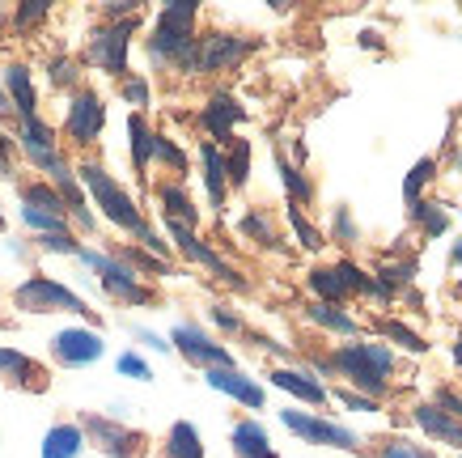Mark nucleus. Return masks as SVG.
<instances>
[{
  "instance_id": "4",
  "label": "nucleus",
  "mask_w": 462,
  "mask_h": 458,
  "mask_svg": "<svg viewBox=\"0 0 462 458\" xmlns=\"http://www.w3.org/2000/svg\"><path fill=\"white\" fill-rule=\"evenodd\" d=\"M14 310H22V314H77L89 327L102 322V314L85 302L81 293H72L69 285H60L56 276H42V272H30L14 289Z\"/></svg>"
},
{
  "instance_id": "27",
  "label": "nucleus",
  "mask_w": 462,
  "mask_h": 458,
  "mask_svg": "<svg viewBox=\"0 0 462 458\" xmlns=\"http://www.w3.org/2000/svg\"><path fill=\"white\" fill-rule=\"evenodd\" d=\"M81 450H85V437L77 429V420H56L51 429L42 433L39 458H81Z\"/></svg>"
},
{
  "instance_id": "23",
  "label": "nucleus",
  "mask_w": 462,
  "mask_h": 458,
  "mask_svg": "<svg viewBox=\"0 0 462 458\" xmlns=\"http://www.w3.org/2000/svg\"><path fill=\"white\" fill-rule=\"evenodd\" d=\"M272 387H281V390H289L293 399H301V403H310V407H327L331 403V395H327V387H322L314 374H306V369H289V365H281V369H272Z\"/></svg>"
},
{
  "instance_id": "8",
  "label": "nucleus",
  "mask_w": 462,
  "mask_h": 458,
  "mask_svg": "<svg viewBox=\"0 0 462 458\" xmlns=\"http://www.w3.org/2000/svg\"><path fill=\"white\" fill-rule=\"evenodd\" d=\"M144 17H119V22H106V26H98L94 34H89V42H85L81 51V64H89V69L106 72V77H115V81H124L127 77V47H132V34L141 30Z\"/></svg>"
},
{
  "instance_id": "26",
  "label": "nucleus",
  "mask_w": 462,
  "mask_h": 458,
  "mask_svg": "<svg viewBox=\"0 0 462 458\" xmlns=\"http://www.w3.org/2000/svg\"><path fill=\"white\" fill-rule=\"evenodd\" d=\"M199 170H204L208 204H212V209H225V200H229V179H225L221 145H212V140H204V145H199Z\"/></svg>"
},
{
  "instance_id": "18",
  "label": "nucleus",
  "mask_w": 462,
  "mask_h": 458,
  "mask_svg": "<svg viewBox=\"0 0 462 458\" xmlns=\"http://www.w3.org/2000/svg\"><path fill=\"white\" fill-rule=\"evenodd\" d=\"M246 119V107H242L234 94H212L208 102H204V111H199V124H204V132L212 136V145L221 140V149L234 140V127Z\"/></svg>"
},
{
  "instance_id": "36",
  "label": "nucleus",
  "mask_w": 462,
  "mask_h": 458,
  "mask_svg": "<svg viewBox=\"0 0 462 458\" xmlns=\"http://www.w3.org/2000/svg\"><path fill=\"white\" fill-rule=\"evenodd\" d=\"M47 81H51V89H81V60L56 56L47 64Z\"/></svg>"
},
{
  "instance_id": "55",
  "label": "nucleus",
  "mask_w": 462,
  "mask_h": 458,
  "mask_svg": "<svg viewBox=\"0 0 462 458\" xmlns=\"http://www.w3.org/2000/svg\"><path fill=\"white\" fill-rule=\"evenodd\" d=\"M454 365H458V378H462V335L454 340Z\"/></svg>"
},
{
  "instance_id": "37",
  "label": "nucleus",
  "mask_w": 462,
  "mask_h": 458,
  "mask_svg": "<svg viewBox=\"0 0 462 458\" xmlns=\"http://www.w3.org/2000/svg\"><path fill=\"white\" fill-rule=\"evenodd\" d=\"M407 217L420 225L424 238H441L449 229V217H446V209H441V204H424V200H420L416 209H407Z\"/></svg>"
},
{
  "instance_id": "40",
  "label": "nucleus",
  "mask_w": 462,
  "mask_h": 458,
  "mask_svg": "<svg viewBox=\"0 0 462 458\" xmlns=\"http://www.w3.org/2000/svg\"><path fill=\"white\" fill-rule=\"evenodd\" d=\"M153 162H162V166L174 170V174H187V166H191L187 153H182L170 136H162V132H153Z\"/></svg>"
},
{
  "instance_id": "9",
  "label": "nucleus",
  "mask_w": 462,
  "mask_h": 458,
  "mask_svg": "<svg viewBox=\"0 0 462 458\" xmlns=\"http://www.w3.org/2000/svg\"><path fill=\"white\" fill-rule=\"evenodd\" d=\"M17 200H22V221H26V229L34 238L72 234L69 209H64L60 192L47 179H22L17 182Z\"/></svg>"
},
{
  "instance_id": "53",
  "label": "nucleus",
  "mask_w": 462,
  "mask_h": 458,
  "mask_svg": "<svg viewBox=\"0 0 462 458\" xmlns=\"http://www.w3.org/2000/svg\"><path fill=\"white\" fill-rule=\"evenodd\" d=\"M449 264H454V267H462V238H458V242H454V247H449Z\"/></svg>"
},
{
  "instance_id": "3",
  "label": "nucleus",
  "mask_w": 462,
  "mask_h": 458,
  "mask_svg": "<svg viewBox=\"0 0 462 458\" xmlns=\"http://www.w3.org/2000/svg\"><path fill=\"white\" fill-rule=\"evenodd\" d=\"M196 22H199V5H191V0L162 5V14L153 22V39L144 42L157 69L191 72V64H196Z\"/></svg>"
},
{
  "instance_id": "19",
  "label": "nucleus",
  "mask_w": 462,
  "mask_h": 458,
  "mask_svg": "<svg viewBox=\"0 0 462 458\" xmlns=\"http://www.w3.org/2000/svg\"><path fill=\"white\" fill-rule=\"evenodd\" d=\"M47 182L60 192L64 209H69V221L77 225V229H85V234H94V229H98V221H94V209L85 204V187L77 182V170L64 162L60 170H51V174H47Z\"/></svg>"
},
{
  "instance_id": "1",
  "label": "nucleus",
  "mask_w": 462,
  "mask_h": 458,
  "mask_svg": "<svg viewBox=\"0 0 462 458\" xmlns=\"http://www.w3.org/2000/svg\"><path fill=\"white\" fill-rule=\"evenodd\" d=\"M77 182H81L85 192H89V200H94V209L106 217V221L115 225V229H124V234H132L136 242H141L144 250H153L157 259H170V242L162 234H157L153 225L144 221L141 204L132 200V195L119 187V179H115L106 166H98V162H81L77 166Z\"/></svg>"
},
{
  "instance_id": "28",
  "label": "nucleus",
  "mask_w": 462,
  "mask_h": 458,
  "mask_svg": "<svg viewBox=\"0 0 462 458\" xmlns=\"http://www.w3.org/2000/svg\"><path fill=\"white\" fill-rule=\"evenodd\" d=\"M157 200H162V217L174 225H187V229H196L199 225V209L191 204V195H187V187H182L179 179H170L157 187Z\"/></svg>"
},
{
  "instance_id": "46",
  "label": "nucleus",
  "mask_w": 462,
  "mask_h": 458,
  "mask_svg": "<svg viewBox=\"0 0 462 458\" xmlns=\"http://www.w3.org/2000/svg\"><path fill=\"white\" fill-rule=\"evenodd\" d=\"M34 247H39V250H56V255H77V250H81V242H77V234H47V238H34Z\"/></svg>"
},
{
  "instance_id": "60",
  "label": "nucleus",
  "mask_w": 462,
  "mask_h": 458,
  "mask_svg": "<svg viewBox=\"0 0 462 458\" xmlns=\"http://www.w3.org/2000/svg\"><path fill=\"white\" fill-rule=\"evenodd\" d=\"M454 458H462V454H454Z\"/></svg>"
},
{
  "instance_id": "45",
  "label": "nucleus",
  "mask_w": 462,
  "mask_h": 458,
  "mask_svg": "<svg viewBox=\"0 0 462 458\" xmlns=\"http://www.w3.org/2000/svg\"><path fill=\"white\" fill-rule=\"evenodd\" d=\"M119 94H124L136 111H141V107H149V81H144L141 72H127L124 81H119Z\"/></svg>"
},
{
  "instance_id": "29",
  "label": "nucleus",
  "mask_w": 462,
  "mask_h": 458,
  "mask_svg": "<svg viewBox=\"0 0 462 458\" xmlns=\"http://www.w3.org/2000/svg\"><path fill=\"white\" fill-rule=\"evenodd\" d=\"M127 136H132V170H136V179L144 182L149 166H153V127H149L144 111L127 115Z\"/></svg>"
},
{
  "instance_id": "6",
  "label": "nucleus",
  "mask_w": 462,
  "mask_h": 458,
  "mask_svg": "<svg viewBox=\"0 0 462 458\" xmlns=\"http://www.w3.org/2000/svg\"><path fill=\"white\" fill-rule=\"evenodd\" d=\"M77 429L85 445L98 450L102 458H149L153 454V437L144 429H132L124 420L102 416V412H77Z\"/></svg>"
},
{
  "instance_id": "11",
  "label": "nucleus",
  "mask_w": 462,
  "mask_h": 458,
  "mask_svg": "<svg viewBox=\"0 0 462 458\" xmlns=\"http://www.w3.org/2000/svg\"><path fill=\"white\" fill-rule=\"evenodd\" d=\"M170 344H174V352H179L182 361L196 365V369H225V365H234V352L221 340H212L199 322H174Z\"/></svg>"
},
{
  "instance_id": "44",
  "label": "nucleus",
  "mask_w": 462,
  "mask_h": 458,
  "mask_svg": "<svg viewBox=\"0 0 462 458\" xmlns=\"http://www.w3.org/2000/svg\"><path fill=\"white\" fill-rule=\"evenodd\" d=\"M378 458H437V454L424 450V445H416V442H407V437H386Z\"/></svg>"
},
{
  "instance_id": "16",
  "label": "nucleus",
  "mask_w": 462,
  "mask_h": 458,
  "mask_svg": "<svg viewBox=\"0 0 462 458\" xmlns=\"http://www.w3.org/2000/svg\"><path fill=\"white\" fill-rule=\"evenodd\" d=\"M17 149H22V157H26L39 174H51V170H60L69 162V157L60 153L56 127L42 124V119H22V124H17Z\"/></svg>"
},
{
  "instance_id": "42",
  "label": "nucleus",
  "mask_w": 462,
  "mask_h": 458,
  "mask_svg": "<svg viewBox=\"0 0 462 458\" xmlns=\"http://www.w3.org/2000/svg\"><path fill=\"white\" fill-rule=\"evenodd\" d=\"M47 14H51V5H42V0H26V5H17V9H14V17H9V22H14V30H22V34H26V30L42 26V22H47Z\"/></svg>"
},
{
  "instance_id": "33",
  "label": "nucleus",
  "mask_w": 462,
  "mask_h": 458,
  "mask_svg": "<svg viewBox=\"0 0 462 458\" xmlns=\"http://www.w3.org/2000/svg\"><path fill=\"white\" fill-rule=\"evenodd\" d=\"M276 170H281V182H284V192H289V204L301 209V204L314 200V182H310L297 166H289V162H284V153H276Z\"/></svg>"
},
{
  "instance_id": "35",
  "label": "nucleus",
  "mask_w": 462,
  "mask_h": 458,
  "mask_svg": "<svg viewBox=\"0 0 462 458\" xmlns=\"http://www.w3.org/2000/svg\"><path fill=\"white\" fill-rule=\"evenodd\" d=\"M238 234L242 238H254L259 247H281V234H276V225H272V217H267V212H254L251 209L238 221Z\"/></svg>"
},
{
  "instance_id": "38",
  "label": "nucleus",
  "mask_w": 462,
  "mask_h": 458,
  "mask_svg": "<svg viewBox=\"0 0 462 458\" xmlns=\"http://www.w3.org/2000/svg\"><path fill=\"white\" fill-rule=\"evenodd\" d=\"M289 225H293L297 242H301L306 250H322V247H327V234H322L319 225L310 221V217H306L301 209H297V204H289Z\"/></svg>"
},
{
  "instance_id": "10",
  "label": "nucleus",
  "mask_w": 462,
  "mask_h": 458,
  "mask_svg": "<svg viewBox=\"0 0 462 458\" xmlns=\"http://www.w3.org/2000/svg\"><path fill=\"white\" fill-rule=\"evenodd\" d=\"M281 425L293 437H301L306 445H327V450H348L356 454L361 450V437L348 429V425H339V420L322 416V412H301V407H284L281 412Z\"/></svg>"
},
{
  "instance_id": "59",
  "label": "nucleus",
  "mask_w": 462,
  "mask_h": 458,
  "mask_svg": "<svg viewBox=\"0 0 462 458\" xmlns=\"http://www.w3.org/2000/svg\"><path fill=\"white\" fill-rule=\"evenodd\" d=\"M458 289H462V276H458Z\"/></svg>"
},
{
  "instance_id": "58",
  "label": "nucleus",
  "mask_w": 462,
  "mask_h": 458,
  "mask_svg": "<svg viewBox=\"0 0 462 458\" xmlns=\"http://www.w3.org/2000/svg\"><path fill=\"white\" fill-rule=\"evenodd\" d=\"M0 30H5V14H0Z\"/></svg>"
},
{
  "instance_id": "48",
  "label": "nucleus",
  "mask_w": 462,
  "mask_h": 458,
  "mask_svg": "<svg viewBox=\"0 0 462 458\" xmlns=\"http://www.w3.org/2000/svg\"><path fill=\"white\" fill-rule=\"evenodd\" d=\"M208 319L217 322V327H221V332H229V335H234V332H246V322H242L238 314H229V310H225V305H212V310H208Z\"/></svg>"
},
{
  "instance_id": "31",
  "label": "nucleus",
  "mask_w": 462,
  "mask_h": 458,
  "mask_svg": "<svg viewBox=\"0 0 462 458\" xmlns=\"http://www.w3.org/2000/svg\"><path fill=\"white\" fill-rule=\"evenodd\" d=\"M119 264H127L136 276H174V264L170 259H157L153 250H144V247H119V250H111Z\"/></svg>"
},
{
  "instance_id": "32",
  "label": "nucleus",
  "mask_w": 462,
  "mask_h": 458,
  "mask_svg": "<svg viewBox=\"0 0 462 458\" xmlns=\"http://www.w3.org/2000/svg\"><path fill=\"white\" fill-rule=\"evenodd\" d=\"M221 157H225V179H229V187H246V179H251V140L234 136L221 149Z\"/></svg>"
},
{
  "instance_id": "17",
  "label": "nucleus",
  "mask_w": 462,
  "mask_h": 458,
  "mask_svg": "<svg viewBox=\"0 0 462 458\" xmlns=\"http://www.w3.org/2000/svg\"><path fill=\"white\" fill-rule=\"evenodd\" d=\"M166 229H170V238L179 242V250L191 259V264H199V267H208L212 276H221L225 285H234V289H246V280H242V272L234 264H225L221 255L208 247V242H199L196 238V229H187V225H174V221H166Z\"/></svg>"
},
{
  "instance_id": "56",
  "label": "nucleus",
  "mask_w": 462,
  "mask_h": 458,
  "mask_svg": "<svg viewBox=\"0 0 462 458\" xmlns=\"http://www.w3.org/2000/svg\"><path fill=\"white\" fill-rule=\"evenodd\" d=\"M0 327H9V319H5V314H0Z\"/></svg>"
},
{
  "instance_id": "30",
  "label": "nucleus",
  "mask_w": 462,
  "mask_h": 458,
  "mask_svg": "<svg viewBox=\"0 0 462 458\" xmlns=\"http://www.w3.org/2000/svg\"><path fill=\"white\" fill-rule=\"evenodd\" d=\"M306 314H310V322H319L322 332H336V335H344V340H361V322L352 319V314H344V305L310 302Z\"/></svg>"
},
{
  "instance_id": "21",
  "label": "nucleus",
  "mask_w": 462,
  "mask_h": 458,
  "mask_svg": "<svg viewBox=\"0 0 462 458\" xmlns=\"http://www.w3.org/2000/svg\"><path fill=\"white\" fill-rule=\"evenodd\" d=\"M0 85H5V98H9V107H14L17 124H22V119H39V98H34V81H30L26 64H17V60L5 64Z\"/></svg>"
},
{
  "instance_id": "7",
  "label": "nucleus",
  "mask_w": 462,
  "mask_h": 458,
  "mask_svg": "<svg viewBox=\"0 0 462 458\" xmlns=\"http://www.w3.org/2000/svg\"><path fill=\"white\" fill-rule=\"evenodd\" d=\"M77 259H81L94 276H98V285H102V293L111 297V302H119V305H157V289L153 285H144L136 272L127 264H119L111 250H77Z\"/></svg>"
},
{
  "instance_id": "2",
  "label": "nucleus",
  "mask_w": 462,
  "mask_h": 458,
  "mask_svg": "<svg viewBox=\"0 0 462 458\" xmlns=\"http://www.w3.org/2000/svg\"><path fill=\"white\" fill-rule=\"evenodd\" d=\"M314 369L331 378H344L348 390L356 387V395L382 403L391 390V369H394V348L378 344V340H352V344L331 348L327 357H314Z\"/></svg>"
},
{
  "instance_id": "15",
  "label": "nucleus",
  "mask_w": 462,
  "mask_h": 458,
  "mask_svg": "<svg viewBox=\"0 0 462 458\" xmlns=\"http://www.w3.org/2000/svg\"><path fill=\"white\" fill-rule=\"evenodd\" d=\"M51 361L64 365V369H85V365L102 361L106 352V340H102L98 327H64V332L51 335Z\"/></svg>"
},
{
  "instance_id": "54",
  "label": "nucleus",
  "mask_w": 462,
  "mask_h": 458,
  "mask_svg": "<svg viewBox=\"0 0 462 458\" xmlns=\"http://www.w3.org/2000/svg\"><path fill=\"white\" fill-rule=\"evenodd\" d=\"M361 42H365V47H369V51H378V47H382V42H378V34H374V30H365V34H361Z\"/></svg>"
},
{
  "instance_id": "39",
  "label": "nucleus",
  "mask_w": 462,
  "mask_h": 458,
  "mask_svg": "<svg viewBox=\"0 0 462 458\" xmlns=\"http://www.w3.org/2000/svg\"><path fill=\"white\" fill-rule=\"evenodd\" d=\"M378 327H382V335H386L391 344L407 348V352H416V357H420V352H429V344H424V340H420V335H416V332H411L407 322H399V319H382Z\"/></svg>"
},
{
  "instance_id": "57",
  "label": "nucleus",
  "mask_w": 462,
  "mask_h": 458,
  "mask_svg": "<svg viewBox=\"0 0 462 458\" xmlns=\"http://www.w3.org/2000/svg\"><path fill=\"white\" fill-rule=\"evenodd\" d=\"M0 229H5V212H0Z\"/></svg>"
},
{
  "instance_id": "49",
  "label": "nucleus",
  "mask_w": 462,
  "mask_h": 458,
  "mask_svg": "<svg viewBox=\"0 0 462 458\" xmlns=\"http://www.w3.org/2000/svg\"><path fill=\"white\" fill-rule=\"evenodd\" d=\"M437 407H441V412H449V416H454V420H462V399H458V395H454V390H449V387H441V390H437Z\"/></svg>"
},
{
  "instance_id": "20",
  "label": "nucleus",
  "mask_w": 462,
  "mask_h": 458,
  "mask_svg": "<svg viewBox=\"0 0 462 458\" xmlns=\"http://www.w3.org/2000/svg\"><path fill=\"white\" fill-rule=\"evenodd\" d=\"M204 382H208L212 390H221V395H229V399H238L242 407H251V412H259L267 403V390L254 382V378H246L238 369V365H225V369H204Z\"/></svg>"
},
{
  "instance_id": "51",
  "label": "nucleus",
  "mask_w": 462,
  "mask_h": 458,
  "mask_svg": "<svg viewBox=\"0 0 462 458\" xmlns=\"http://www.w3.org/2000/svg\"><path fill=\"white\" fill-rule=\"evenodd\" d=\"M132 335H136L141 344H149V348H153V352H170V344H166V340H162V335H157V332H149V327H132Z\"/></svg>"
},
{
  "instance_id": "24",
  "label": "nucleus",
  "mask_w": 462,
  "mask_h": 458,
  "mask_svg": "<svg viewBox=\"0 0 462 458\" xmlns=\"http://www.w3.org/2000/svg\"><path fill=\"white\" fill-rule=\"evenodd\" d=\"M411 420H416V425L424 429V437H433V442H441V445H454V450H462V420H454L449 412H441L437 403H416Z\"/></svg>"
},
{
  "instance_id": "47",
  "label": "nucleus",
  "mask_w": 462,
  "mask_h": 458,
  "mask_svg": "<svg viewBox=\"0 0 462 458\" xmlns=\"http://www.w3.org/2000/svg\"><path fill=\"white\" fill-rule=\"evenodd\" d=\"M331 399H339L344 407H352V412H378V403L374 399H365V395H356V390H348V387H339V390H327Z\"/></svg>"
},
{
  "instance_id": "43",
  "label": "nucleus",
  "mask_w": 462,
  "mask_h": 458,
  "mask_svg": "<svg viewBox=\"0 0 462 458\" xmlns=\"http://www.w3.org/2000/svg\"><path fill=\"white\" fill-rule=\"evenodd\" d=\"M115 374L119 378H132V382H153V369H149V361H144L141 352H119V361H115Z\"/></svg>"
},
{
  "instance_id": "50",
  "label": "nucleus",
  "mask_w": 462,
  "mask_h": 458,
  "mask_svg": "<svg viewBox=\"0 0 462 458\" xmlns=\"http://www.w3.org/2000/svg\"><path fill=\"white\" fill-rule=\"evenodd\" d=\"M0 179H14V140H5V132H0Z\"/></svg>"
},
{
  "instance_id": "52",
  "label": "nucleus",
  "mask_w": 462,
  "mask_h": 458,
  "mask_svg": "<svg viewBox=\"0 0 462 458\" xmlns=\"http://www.w3.org/2000/svg\"><path fill=\"white\" fill-rule=\"evenodd\" d=\"M14 119V107H9V98H5V85H0V124H9Z\"/></svg>"
},
{
  "instance_id": "5",
  "label": "nucleus",
  "mask_w": 462,
  "mask_h": 458,
  "mask_svg": "<svg viewBox=\"0 0 462 458\" xmlns=\"http://www.w3.org/2000/svg\"><path fill=\"white\" fill-rule=\"evenodd\" d=\"M310 293H314V302H327V305H344L348 297H374V302H394V293L382 285L378 276H369L361 267L352 264V259H339L331 267H314L306 276Z\"/></svg>"
},
{
  "instance_id": "12",
  "label": "nucleus",
  "mask_w": 462,
  "mask_h": 458,
  "mask_svg": "<svg viewBox=\"0 0 462 458\" xmlns=\"http://www.w3.org/2000/svg\"><path fill=\"white\" fill-rule=\"evenodd\" d=\"M259 51V39H246V34H204V39H196V64H191V72H229L238 69L246 56H254Z\"/></svg>"
},
{
  "instance_id": "25",
  "label": "nucleus",
  "mask_w": 462,
  "mask_h": 458,
  "mask_svg": "<svg viewBox=\"0 0 462 458\" xmlns=\"http://www.w3.org/2000/svg\"><path fill=\"white\" fill-rule=\"evenodd\" d=\"M157 458H208L204 454V437L191 420H174L166 437L157 442Z\"/></svg>"
},
{
  "instance_id": "41",
  "label": "nucleus",
  "mask_w": 462,
  "mask_h": 458,
  "mask_svg": "<svg viewBox=\"0 0 462 458\" xmlns=\"http://www.w3.org/2000/svg\"><path fill=\"white\" fill-rule=\"evenodd\" d=\"M356 238H361V225L352 221L348 204H336V209H331V242H339V247H352Z\"/></svg>"
},
{
  "instance_id": "13",
  "label": "nucleus",
  "mask_w": 462,
  "mask_h": 458,
  "mask_svg": "<svg viewBox=\"0 0 462 458\" xmlns=\"http://www.w3.org/2000/svg\"><path fill=\"white\" fill-rule=\"evenodd\" d=\"M51 369L30 357L22 348H0V387L5 390H22V395H47L51 390Z\"/></svg>"
},
{
  "instance_id": "34",
  "label": "nucleus",
  "mask_w": 462,
  "mask_h": 458,
  "mask_svg": "<svg viewBox=\"0 0 462 458\" xmlns=\"http://www.w3.org/2000/svg\"><path fill=\"white\" fill-rule=\"evenodd\" d=\"M433 179H437V157H420L416 166L407 170V179H403V204L407 209H416V204H420V192Z\"/></svg>"
},
{
  "instance_id": "14",
  "label": "nucleus",
  "mask_w": 462,
  "mask_h": 458,
  "mask_svg": "<svg viewBox=\"0 0 462 458\" xmlns=\"http://www.w3.org/2000/svg\"><path fill=\"white\" fill-rule=\"evenodd\" d=\"M102 127H106V107H102V98L94 89H72L69 98V111H64V136L72 145H98Z\"/></svg>"
},
{
  "instance_id": "22",
  "label": "nucleus",
  "mask_w": 462,
  "mask_h": 458,
  "mask_svg": "<svg viewBox=\"0 0 462 458\" xmlns=\"http://www.w3.org/2000/svg\"><path fill=\"white\" fill-rule=\"evenodd\" d=\"M229 450H234V458H281L276 445H272V437H267V429L254 416L234 420V429H229Z\"/></svg>"
}]
</instances>
